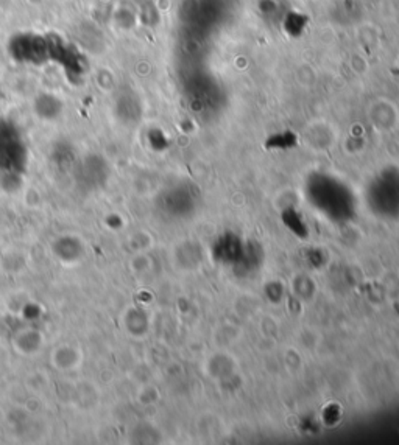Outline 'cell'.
Returning a JSON list of instances; mask_svg holds the SVG:
<instances>
[{"instance_id": "1", "label": "cell", "mask_w": 399, "mask_h": 445, "mask_svg": "<svg viewBox=\"0 0 399 445\" xmlns=\"http://www.w3.org/2000/svg\"><path fill=\"white\" fill-rule=\"evenodd\" d=\"M27 164V148L20 134L10 123H0V170L19 176Z\"/></svg>"}, {"instance_id": "2", "label": "cell", "mask_w": 399, "mask_h": 445, "mask_svg": "<svg viewBox=\"0 0 399 445\" xmlns=\"http://www.w3.org/2000/svg\"><path fill=\"white\" fill-rule=\"evenodd\" d=\"M80 177L90 187H97L106 180V167L100 158H90L83 162L80 167Z\"/></svg>"}, {"instance_id": "3", "label": "cell", "mask_w": 399, "mask_h": 445, "mask_svg": "<svg viewBox=\"0 0 399 445\" xmlns=\"http://www.w3.org/2000/svg\"><path fill=\"white\" fill-rule=\"evenodd\" d=\"M35 111L41 118L51 120L61 114L63 103L54 94H41L35 100Z\"/></svg>"}]
</instances>
